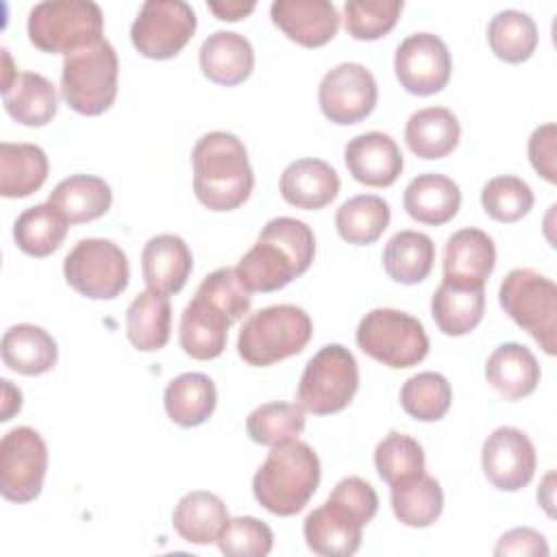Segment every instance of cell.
Here are the masks:
<instances>
[{
    "label": "cell",
    "instance_id": "obj_1",
    "mask_svg": "<svg viewBox=\"0 0 557 557\" xmlns=\"http://www.w3.org/2000/svg\"><path fill=\"white\" fill-rule=\"evenodd\" d=\"M315 255V237L309 224L296 218H272L252 248L239 259L235 272L242 285L255 294L278 292L305 274Z\"/></svg>",
    "mask_w": 557,
    "mask_h": 557
},
{
    "label": "cell",
    "instance_id": "obj_2",
    "mask_svg": "<svg viewBox=\"0 0 557 557\" xmlns=\"http://www.w3.org/2000/svg\"><path fill=\"white\" fill-rule=\"evenodd\" d=\"M194 194L209 211L242 207L255 187V172L242 139L226 131L205 133L194 150Z\"/></svg>",
    "mask_w": 557,
    "mask_h": 557
},
{
    "label": "cell",
    "instance_id": "obj_3",
    "mask_svg": "<svg viewBox=\"0 0 557 557\" xmlns=\"http://www.w3.org/2000/svg\"><path fill=\"white\" fill-rule=\"evenodd\" d=\"M320 485V459L315 450L296 440L272 446L252 476L257 503L274 516H296Z\"/></svg>",
    "mask_w": 557,
    "mask_h": 557
},
{
    "label": "cell",
    "instance_id": "obj_4",
    "mask_svg": "<svg viewBox=\"0 0 557 557\" xmlns=\"http://www.w3.org/2000/svg\"><path fill=\"white\" fill-rule=\"evenodd\" d=\"M313 322L302 307L272 305L248 315L237 337L239 357L255 368H268L305 350Z\"/></svg>",
    "mask_w": 557,
    "mask_h": 557
},
{
    "label": "cell",
    "instance_id": "obj_5",
    "mask_svg": "<svg viewBox=\"0 0 557 557\" xmlns=\"http://www.w3.org/2000/svg\"><path fill=\"white\" fill-rule=\"evenodd\" d=\"M102 11L89 0H46L30 9L26 30L35 48L72 54L102 39Z\"/></svg>",
    "mask_w": 557,
    "mask_h": 557
},
{
    "label": "cell",
    "instance_id": "obj_6",
    "mask_svg": "<svg viewBox=\"0 0 557 557\" xmlns=\"http://www.w3.org/2000/svg\"><path fill=\"white\" fill-rule=\"evenodd\" d=\"M117 54L109 39L76 50L61 65V98L81 115H100L117 96Z\"/></svg>",
    "mask_w": 557,
    "mask_h": 557
},
{
    "label": "cell",
    "instance_id": "obj_7",
    "mask_svg": "<svg viewBox=\"0 0 557 557\" xmlns=\"http://www.w3.org/2000/svg\"><path fill=\"white\" fill-rule=\"evenodd\" d=\"M498 302L546 355L557 352V287L548 276L531 268L511 270L500 283Z\"/></svg>",
    "mask_w": 557,
    "mask_h": 557
},
{
    "label": "cell",
    "instance_id": "obj_8",
    "mask_svg": "<svg viewBox=\"0 0 557 557\" xmlns=\"http://www.w3.org/2000/svg\"><path fill=\"white\" fill-rule=\"evenodd\" d=\"M359 389V366L342 344L322 346L305 366L298 381V405L315 416H331L350 405Z\"/></svg>",
    "mask_w": 557,
    "mask_h": 557
},
{
    "label": "cell",
    "instance_id": "obj_9",
    "mask_svg": "<svg viewBox=\"0 0 557 557\" xmlns=\"http://www.w3.org/2000/svg\"><path fill=\"white\" fill-rule=\"evenodd\" d=\"M355 339L368 357L389 368H411L429 355V335L422 322L389 307L368 311L355 331Z\"/></svg>",
    "mask_w": 557,
    "mask_h": 557
},
{
    "label": "cell",
    "instance_id": "obj_10",
    "mask_svg": "<svg viewBox=\"0 0 557 557\" xmlns=\"http://www.w3.org/2000/svg\"><path fill=\"white\" fill-rule=\"evenodd\" d=\"M67 285L91 300L117 298L131 278L126 252L111 239L87 237L74 244L63 259Z\"/></svg>",
    "mask_w": 557,
    "mask_h": 557
},
{
    "label": "cell",
    "instance_id": "obj_11",
    "mask_svg": "<svg viewBox=\"0 0 557 557\" xmlns=\"http://www.w3.org/2000/svg\"><path fill=\"white\" fill-rule=\"evenodd\" d=\"M198 26L194 9L183 0H146L131 24L135 50L154 61L176 57Z\"/></svg>",
    "mask_w": 557,
    "mask_h": 557
},
{
    "label": "cell",
    "instance_id": "obj_12",
    "mask_svg": "<svg viewBox=\"0 0 557 557\" xmlns=\"http://www.w3.org/2000/svg\"><path fill=\"white\" fill-rule=\"evenodd\" d=\"M48 446L30 426H15L0 442V492L11 503H30L41 494Z\"/></svg>",
    "mask_w": 557,
    "mask_h": 557
},
{
    "label": "cell",
    "instance_id": "obj_13",
    "mask_svg": "<svg viewBox=\"0 0 557 557\" xmlns=\"http://www.w3.org/2000/svg\"><path fill=\"white\" fill-rule=\"evenodd\" d=\"M376 98V81L361 63H339L331 67L318 87L320 111L326 120L339 126L366 120L374 111Z\"/></svg>",
    "mask_w": 557,
    "mask_h": 557
},
{
    "label": "cell",
    "instance_id": "obj_14",
    "mask_svg": "<svg viewBox=\"0 0 557 557\" xmlns=\"http://www.w3.org/2000/svg\"><path fill=\"white\" fill-rule=\"evenodd\" d=\"M394 72L405 91L433 96L450 81L453 59L448 46L433 33H413L396 48Z\"/></svg>",
    "mask_w": 557,
    "mask_h": 557
},
{
    "label": "cell",
    "instance_id": "obj_15",
    "mask_svg": "<svg viewBox=\"0 0 557 557\" xmlns=\"http://www.w3.org/2000/svg\"><path fill=\"white\" fill-rule=\"evenodd\" d=\"M535 463L533 442L516 426H498L483 442V474L500 492H518L527 487L535 474Z\"/></svg>",
    "mask_w": 557,
    "mask_h": 557
},
{
    "label": "cell",
    "instance_id": "obj_16",
    "mask_svg": "<svg viewBox=\"0 0 557 557\" xmlns=\"http://www.w3.org/2000/svg\"><path fill=\"white\" fill-rule=\"evenodd\" d=\"M366 522L342 500L329 496L324 505L307 513L302 535L307 546L322 557H350L361 546Z\"/></svg>",
    "mask_w": 557,
    "mask_h": 557
},
{
    "label": "cell",
    "instance_id": "obj_17",
    "mask_svg": "<svg viewBox=\"0 0 557 557\" xmlns=\"http://www.w3.org/2000/svg\"><path fill=\"white\" fill-rule=\"evenodd\" d=\"M496 265L494 239L481 228H459L444 246V281L457 287L483 289Z\"/></svg>",
    "mask_w": 557,
    "mask_h": 557
},
{
    "label": "cell",
    "instance_id": "obj_18",
    "mask_svg": "<svg viewBox=\"0 0 557 557\" xmlns=\"http://www.w3.org/2000/svg\"><path fill=\"white\" fill-rule=\"evenodd\" d=\"M270 17L285 37L305 48L329 44L339 28V13L329 0H274Z\"/></svg>",
    "mask_w": 557,
    "mask_h": 557
},
{
    "label": "cell",
    "instance_id": "obj_19",
    "mask_svg": "<svg viewBox=\"0 0 557 557\" xmlns=\"http://www.w3.org/2000/svg\"><path fill=\"white\" fill-rule=\"evenodd\" d=\"M344 161L352 178L368 187H389L403 172L398 144L381 131L352 137L344 148Z\"/></svg>",
    "mask_w": 557,
    "mask_h": 557
},
{
    "label": "cell",
    "instance_id": "obj_20",
    "mask_svg": "<svg viewBox=\"0 0 557 557\" xmlns=\"http://www.w3.org/2000/svg\"><path fill=\"white\" fill-rule=\"evenodd\" d=\"M233 320L205 296L196 294L181 313L178 342L187 357L198 361L215 359L224 352Z\"/></svg>",
    "mask_w": 557,
    "mask_h": 557
},
{
    "label": "cell",
    "instance_id": "obj_21",
    "mask_svg": "<svg viewBox=\"0 0 557 557\" xmlns=\"http://www.w3.org/2000/svg\"><path fill=\"white\" fill-rule=\"evenodd\" d=\"M194 268V257L183 237L172 233L154 235L141 250V276L148 289L172 296L178 294Z\"/></svg>",
    "mask_w": 557,
    "mask_h": 557
},
{
    "label": "cell",
    "instance_id": "obj_22",
    "mask_svg": "<svg viewBox=\"0 0 557 557\" xmlns=\"http://www.w3.org/2000/svg\"><path fill=\"white\" fill-rule=\"evenodd\" d=\"M278 189L287 205L305 211H318L337 198L339 176L331 163L305 157L292 161L283 170Z\"/></svg>",
    "mask_w": 557,
    "mask_h": 557
},
{
    "label": "cell",
    "instance_id": "obj_23",
    "mask_svg": "<svg viewBox=\"0 0 557 557\" xmlns=\"http://www.w3.org/2000/svg\"><path fill=\"white\" fill-rule=\"evenodd\" d=\"M198 63L211 83L233 87L252 74L255 50L244 35L233 30H215L202 41Z\"/></svg>",
    "mask_w": 557,
    "mask_h": 557
},
{
    "label": "cell",
    "instance_id": "obj_24",
    "mask_svg": "<svg viewBox=\"0 0 557 557\" xmlns=\"http://www.w3.org/2000/svg\"><path fill=\"white\" fill-rule=\"evenodd\" d=\"M403 205L411 220L429 226H440L457 215L461 207V189L453 178L444 174H418L405 187Z\"/></svg>",
    "mask_w": 557,
    "mask_h": 557
},
{
    "label": "cell",
    "instance_id": "obj_25",
    "mask_svg": "<svg viewBox=\"0 0 557 557\" xmlns=\"http://www.w3.org/2000/svg\"><path fill=\"white\" fill-rule=\"evenodd\" d=\"M542 370L535 355L516 342L500 344L487 357L485 379L505 398L520 400L535 392Z\"/></svg>",
    "mask_w": 557,
    "mask_h": 557
},
{
    "label": "cell",
    "instance_id": "obj_26",
    "mask_svg": "<svg viewBox=\"0 0 557 557\" xmlns=\"http://www.w3.org/2000/svg\"><path fill=\"white\" fill-rule=\"evenodd\" d=\"M228 509L220 496L207 490H194L181 496L172 511L174 531L189 544L218 542L228 524Z\"/></svg>",
    "mask_w": 557,
    "mask_h": 557
},
{
    "label": "cell",
    "instance_id": "obj_27",
    "mask_svg": "<svg viewBox=\"0 0 557 557\" xmlns=\"http://www.w3.org/2000/svg\"><path fill=\"white\" fill-rule=\"evenodd\" d=\"M57 359L54 337L37 324H13L2 335V361L17 374H46L57 366Z\"/></svg>",
    "mask_w": 557,
    "mask_h": 557
},
{
    "label": "cell",
    "instance_id": "obj_28",
    "mask_svg": "<svg viewBox=\"0 0 557 557\" xmlns=\"http://www.w3.org/2000/svg\"><path fill=\"white\" fill-rule=\"evenodd\" d=\"M2 102L15 122L33 128L50 124L59 107L54 85L37 72H17L15 78L2 87Z\"/></svg>",
    "mask_w": 557,
    "mask_h": 557
},
{
    "label": "cell",
    "instance_id": "obj_29",
    "mask_svg": "<svg viewBox=\"0 0 557 557\" xmlns=\"http://www.w3.org/2000/svg\"><path fill=\"white\" fill-rule=\"evenodd\" d=\"M461 137L457 115L446 107H426L409 115L405 126V141L420 159L448 157Z\"/></svg>",
    "mask_w": 557,
    "mask_h": 557
},
{
    "label": "cell",
    "instance_id": "obj_30",
    "mask_svg": "<svg viewBox=\"0 0 557 557\" xmlns=\"http://www.w3.org/2000/svg\"><path fill=\"white\" fill-rule=\"evenodd\" d=\"M113 200L109 183L91 174H72L57 183L48 202L54 205L70 224H85L102 218Z\"/></svg>",
    "mask_w": 557,
    "mask_h": 557
},
{
    "label": "cell",
    "instance_id": "obj_31",
    "mask_svg": "<svg viewBox=\"0 0 557 557\" xmlns=\"http://www.w3.org/2000/svg\"><path fill=\"white\" fill-rule=\"evenodd\" d=\"M218 403L213 381L202 372H185L172 379L163 392L168 418L185 429L205 424Z\"/></svg>",
    "mask_w": 557,
    "mask_h": 557
},
{
    "label": "cell",
    "instance_id": "obj_32",
    "mask_svg": "<svg viewBox=\"0 0 557 557\" xmlns=\"http://www.w3.org/2000/svg\"><path fill=\"white\" fill-rule=\"evenodd\" d=\"M172 305L165 294L144 289L126 309V337L141 352L161 350L170 339Z\"/></svg>",
    "mask_w": 557,
    "mask_h": 557
},
{
    "label": "cell",
    "instance_id": "obj_33",
    "mask_svg": "<svg viewBox=\"0 0 557 557\" xmlns=\"http://www.w3.org/2000/svg\"><path fill=\"white\" fill-rule=\"evenodd\" d=\"M48 157L35 144H0V194L26 198L48 178Z\"/></svg>",
    "mask_w": 557,
    "mask_h": 557
},
{
    "label": "cell",
    "instance_id": "obj_34",
    "mask_svg": "<svg viewBox=\"0 0 557 557\" xmlns=\"http://www.w3.org/2000/svg\"><path fill=\"white\" fill-rule=\"evenodd\" d=\"M435 261V244L420 231H398L383 248V270L400 285L422 283Z\"/></svg>",
    "mask_w": 557,
    "mask_h": 557
},
{
    "label": "cell",
    "instance_id": "obj_35",
    "mask_svg": "<svg viewBox=\"0 0 557 557\" xmlns=\"http://www.w3.org/2000/svg\"><path fill=\"white\" fill-rule=\"evenodd\" d=\"M70 222L48 200L24 209L13 224V239L17 248L30 257L44 259L61 248Z\"/></svg>",
    "mask_w": 557,
    "mask_h": 557
},
{
    "label": "cell",
    "instance_id": "obj_36",
    "mask_svg": "<svg viewBox=\"0 0 557 557\" xmlns=\"http://www.w3.org/2000/svg\"><path fill=\"white\" fill-rule=\"evenodd\" d=\"M485 311L483 289L457 287L446 281L433 292L431 315L437 329L448 337L468 335L479 326Z\"/></svg>",
    "mask_w": 557,
    "mask_h": 557
},
{
    "label": "cell",
    "instance_id": "obj_37",
    "mask_svg": "<svg viewBox=\"0 0 557 557\" xmlns=\"http://www.w3.org/2000/svg\"><path fill=\"white\" fill-rule=\"evenodd\" d=\"M389 205L381 196L359 194L339 205L335 213V228L339 237L355 246L374 244L389 226Z\"/></svg>",
    "mask_w": 557,
    "mask_h": 557
},
{
    "label": "cell",
    "instance_id": "obj_38",
    "mask_svg": "<svg viewBox=\"0 0 557 557\" xmlns=\"http://www.w3.org/2000/svg\"><path fill=\"white\" fill-rule=\"evenodd\" d=\"M389 487L394 516L405 527L426 529L442 516L444 492L440 487V481L429 476L426 472L411 481H403Z\"/></svg>",
    "mask_w": 557,
    "mask_h": 557
},
{
    "label": "cell",
    "instance_id": "obj_39",
    "mask_svg": "<svg viewBox=\"0 0 557 557\" xmlns=\"http://www.w3.org/2000/svg\"><path fill=\"white\" fill-rule=\"evenodd\" d=\"M537 26L524 11H498L487 24V41L492 52L505 63H522L537 48Z\"/></svg>",
    "mask_w": 557,
    "mask_h": 557
},
{
    "label": "cell",
    "instance_id": "obj_40",
    "mask_svg": "<svg viewBox=\"0 0 557 557\" xmlns=\"http://www.w3.org/2000/svg\"><path fill=\"white\" fill-rule=\"evenodd\" d=\"M453 403V387L440 372H418L400 387V405L407 416L420 422L442 420Z\"/></svg>",
    "mask_w": 557,
    "mask_h": 557
},
{
    "label": "cell",
    "instance_id": "obj_41",
    "mask_svg": "<svg viewBox=\"0 0 557 557\" xmlns=\"http://www.w3.org/2000/svg\"><path fill=\"white\" fill-rule=\"evenodd\" d=\"M246 431L255 444L276 446L305 431V409L298 403H265L250 411Z\"/></svg>",
    "mask_w": 557,
    "mask_h": 557
},
{
    "label": "cell",
    "instance_id": "obj_42",
    "mask_svg": "<svg viewBox=\"0 0 557 557\" xmlns=\"http://www.w3.org/2000/svg\"><path fill=\"white\" fill-rule=\"evenodd\" d=\"M374 468L387 485L424 474V450L418 440L392 431L374 448Z\"/></svg>",
    "mask_w": 557,
    "mask_h": 557
},
{
    "label": "cell",
    "instance_id": "obj_43",
    "mask_svg": "<svg viewBox=\"0 0 557 557\" xmlns=\"http://www.w3.org/2000/svg\"><path fill=\"white\" fill-rule=\"evenodd\" d=\"M535 196L527 181L518 176L490 178L481 189V207L496 222H518L533 209Z\"/></svg>",
    "mask_w": 557,
    "mask_h": 557
},
{
    "label": "cell",
    "instance_id": "obj_44",
    "mask_svg": "<svg viewBox=\"0 0 557 557\" xmlns=\"http://www.w3.org/2000/svg\"><path fill=\"white\" fill-rule=\"evenodd\" d=\"M400 11L403 0H348L344 4V26L352 39L374 41L396 26Z\"/></svg>",
    "mask_w": 557,
    "mask_h": 557
},
{
    "label": "cell",
    "instance_id": "obj_45",
    "mask_svg": "<svg viewBox=\"0 0 557 557\" xmlns=\"http://www.w3.org/2000/svg\"><path fill=\"white\" fill-rule=\"evenodd\" d=\"M215 544L228 557H265L274 546V533L252 516H237L228 520Z\"/></svg>",
    "mask_w": 557,
    "mask_h": 557
},
{
    "label": "cell",
    "instance_id": "obj_46",
    "mask_svg": "<svg viewBox=\"0 0 557 557\" xmlns=\"http://www.w3.org/2000/svg\"><path fill=\"white\" fill-rule=\"evenodd\" d=\"M196 294L205 296L209 302L220 307L233 320V324L242 320L244 313H248L252 302V296L237 278L235 268H218L211 274H207L198 285Z\"/></svg>",
    "mask_w": 557,
    "mask_h": 557
},
{
    "label": "cell",
    "instance_id": "obj_47",
    "mask_svg": "<svg viewBox=\"0 0 557 557\" xmlns=\"http://www.w3.org/2000/svg\"><path fill=\"white\" fill-rule=\"evenodd\" d=\"M557 126L546 122L537 126L529 137V161L533 170L548 183L557 181Z\"/></svg>",
    "mask_w": 557,
    "mask_h": 557
},
{
    "label": "cell",
    "instance_id": "obj_48",
    "mask_svg": "<svg viewBox=\"0 0 557 557\" xmlns=\"http://www.w3.org/2000/svg\"><path fill=\"white\" fill-rule=\"evenodd\" d=\"M337 500H342L344 505H348L366 524L376 516V509H379V496L374 492V487L359 479V476H346L342 479L333 492L329 494Z\"/></svg>",
    "mask_w": 557,
    "mask_h": 557
},
{
    "label": "cell",
    "instance_id": "obj_49",
    "mask_svg": "<svg viewBox=\"0 0 557 557\" xmlns=\"http://www.w3.org/2000/svg\"><path fill=\"white\" fill-rule=\"evenodd\" d=\"M548 553H550V548L546 544V537L540 531L529 529V527H518V529H511V531L503 533L496 548H494L496 557H503V555L546 557Z\"/></svg>",
    "mask_w": 557,
    "mask_h": 557
},
{
    "label": "cell",
    "instance_id": "obj_50",
    "mask_svg": "<svg viewBox=\"0 0 557 557\" xmlns=\"http://www.w3.org/2000/svg\"><path fill=\"white\" fill-rule=\"evenodd\" d=\"M207 7L211 13L218 15V20H224V22H237L255 11V2H224V4L209 2Z\"/></svg>",
    "mask_w": 557,
    "mask_h": 557
},
{
    "label": "cell",
    "instance_id": "obj_51",
    "mask_svg": "<svg viewBox=\"0 0 557 557\" xmlns=\"http://www.w3.org/2000/svg\"><path fill=\"white\" fill-rule=\"evenodd\" d=\"M2 389H4V400H2V422H9L13 413L22 409V392L11 385V381L2 379Z\"/></svg>",
    "mask_w": 557,
    "mask_h": 557
},
{
    "label": "cell",
    "instance_id": "obj_52",
    "mask_svg": "<svg viewBox=\"0 0 557 557\" xmlns=\"http://www.w3.org/2000/svg\"><path fill=\"white\" fill-rule=\"evenodd\" d=\"M553 479H555V474L548 472L546 479H544V483H542V487L537 490V500H540V505L546 509L548 516H553Z\"/></svg>",
    "mask_w": 557,
    "mask_h": 557
}]
</instances>
